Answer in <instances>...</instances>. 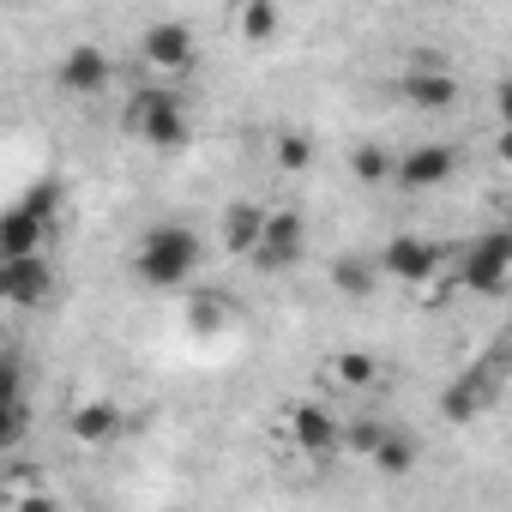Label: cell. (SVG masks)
Masks as SVG:
<instances>
[{
	"label": "cell",
	"mask_w": 512,
	"mask_h": 512,
	"mask_svg": "<svg viewBox=\"0 0 512 512\" xmlns=\"http://www.w3.org/2000/svg\"><path fill=\"white\" fill-rule=\"evenodd\" d=\"M199 266H205V241H199V229L181 223V217L151 223V229L139 235V247H133V278H139L145 290H163V296L187 290V284L199 278Z\"/></svg>",
	"instance_id": "1"
},
{
	"label": "cell",
	"mask_w": 512,
	"mask_h": 512,
	"mask_svg": "<svg viewBox=\"0 0 512 512\" xmlns=\"http://www.w3.org/2000/svg\"><path fill=\"white\" fill-rule=\"evenodd\" d=\"M121 127H127L139 145H151V151H181L187 133H193V115H187V103H181L175 85H145V91L127 97Z\"/></svg>",
	"instance_id": "2"
},
{
	"label": "cell",
	"mask_w": 512,
	"mask_h": 512,
	"mask_svg": "<svg viewBox=\"0 0 512 512\" xmlns=\"http://www.w3.org/2000/svg\"><path fill=\"white\" fill-rule=\"evenodd\" d=\"M452 278L470 296H506V284H512V235L506 229H482L476 241H464L458 260H452Z\"/></svg>",
	"instance_id": "3"
},
{
	"label": "cell",
	"mask_w": 512,
	"mask_h": 512,
	"mask_svg": "<svg viewBox=\"0 0 512 512\" xmlns=\"http://www.w3.org/2000/svg\"><path fill=\"white\" fill-rule=\"evenodd\" d=\"M302 253H308V223H302V211L266 205L260 235H253V247H247V260L260 266V272H296Z\"/></svg>",
	"instance_id": "4"
},
{
	"label": "cell",
	"mask_w": 512,
	"mask_h": 512,
	"mask_svg": "<svg viewBox=\"0 0 512 512\" xmlns=\"http://www.w3.org/2000/svg\"><path fill=\"white\" fill-rule=\"evenodd\" d=\"M55 296V266L49 253H0V308L37 314Z\"/></svg>",
	"instance_id": "5"
},
{
	"label": "cell",
	"mask_w": 512,
	"mask_h": 512,
	"mask_svg": "<svg viewBox=\"0 0 512 512\" xmlns=\"http://www.w3.org/2000/svg\"><path fill=\"white\" fill-rule=\"evenodd\" d=\"M139 61H145L157 79H187V73L199 67V37H193V25H181V19H157V25H145V37H139Z\"/></svg>",
	"instance_id": "6"
},
{
	"label": "cell",
	"mask_w": 512,
	"mask_h": 512,
	"mask_svg": "<svg viewBox=\"0 0 512 512\" xmlns=\"http://www.w3.org/2000/svg\"><path fill=\"white\" fill-rule=\"evenodd\" d=\"M374 272L392 278V284H410V290H416V284H434V278L446 272V247L428 241V235H392V241L380 247Z\"/></svg>",
	"instance_id": "7"
},
{
	"label": "cell",
	"mask_w": 512,
	"mask_h": 512,
	"mask_svg": "<svg viewBox=\"0 0 512 512\" xmlns=\"http://www.w3.org/2000/svg\"><path fill=\"white\" fill-rule=\"evenodd\" d=\"M494 398H500V350H494V356H482L476 368H464V374L440 392V416L464 428V422L488 416V410H494Z\"/></svg>",
	"instance_id": "8"
},
{
	"label": "cell",
	"mask_w": 512,
	"mask_h": 512,
	"mask_svg": "<svg viewBox=\"0 0 512 512\" xmlns=\"http://www.w3.org/2000/svg\"><path fill=\"white\" fill-rule=\"evenodd\" d=\"M452 175H458V151L440 145V139H422V145H410L404 157H392V187H404V193H434V187H446Z\"/></svg>",
	"instance_id": "9"
},
{
	"label": "cell",
	"mask_w": 512,
	"mask_h": 512,
	"mask_svg": "<svg viewBox=\"0 0 512 512\" xmlns=\"http://www.w3.org/2000/svg\"><path fill=\"white\" fill-rule=\"evenodd\" d=\"M115 85V61L97 49V43H73L55 67V91L61 97H103Z\"/></svg>",
	"instance_id": "10"
},
{
	"label": "cell",
	"mask_w": 512,
	"mask_h": 512,
	"mask_svg": "<svg viewBox=\"0 0 512 512\" xmlns=\"http://www.w3.org/2000/svg\"><path fill=\"white\" fill-rule=\"evenodd\" d=\"M284 428H290V446H296L302 458H332V452H338V428H344V416H332L326 404L302 398V404H290Z\"/></svg>",
	"instance_id": "11"
},
{
	"label": "cell",
	"mask_w": 512,
	"mask_h": 512,
	"mask_svg": "<svg viewBox=\"0 0 512 512\" xmlns=\"http://www.w3.org/2000/svg\"><path fill=\"white\" fill-rule=\"evenodd\" d=\"M398 97H404L416 115H440V109H452V103H458V79H452L446 67L410 61V67L398 73Z\"/></svg>",
	"instance_id": "12"
},
{
	"label": "cell",
	"mask_w": 512,
	"mask_h": 512,
	"mask_svg": "<svg viewBox=\"0 0 512 512\" xmlns=\"http://www.w3.org/2000/svg\"><path fill=\"white\" fill-rule=\"evenodd\" d=\"M121 428H127V410H121L115 398H79V404L67 410V434H73L79 446H109Z\"/></svg>",
	"instance_id": "13"
},
{
	"label": "cell",
	"mask_w": 512,
	"mask_h": 512,
	"mask_svg": "<svg viewBox=\"0 0 512 512\" xmlns=\"http://www.w3.org/2000/svg\"><path fill=\"white\" fill-rule=\"evenodd\" d=\"M49 229L55 223H43V217H31L19 199L0 211V253H43L49 247Z\"/></svg>",
	"instance_id": "14"
},
{
	"label": "cell",
	"mask_w": 512,
	"mask_h": 512,
	"mask_svg": "<svg viewBox=\"0 0 512 512\" xmlns=\"http://www.w3.org/2000/svg\"><path fill=\"white\" fill-rule=\"evenodd\" d=\"M235 31H241V43L266 49V43L284 31V7H278V0H241V13H235Z\"/></svg>",
	"instance_id": "15"
},
{
	"label": "cell",
	"mask_w": 512,
	"mask_h": 512,
	"mask_svg": "<svg viewBox=\"0 0 512 512\" xmlns=\"http://www.w3.org/2000/svg\"><path fill=\"white\" fill-rule=\"evenodd\" d=\"M260 217H266V205H260V199H229V205H223V247L247 260L253 235H260Z\"/></svg>",
	"instance_id": "16"
},
{
	"label": "cell",
	"mask_w": 512,
	"mask_h": 512,
	"mask_svg": "<svg viewBox=\"0 0 512 512\" xmlns=\"http://www.w3.org/2000/svg\"><path fill=\"white\" fill-rule=\"evenodd\" d=\"M326 278H332V290H338V296H350V302H362V296H374V290H380V272H374V260H362V253H338Z\"/></svg>",
	"instance_id": "17"
},
{
	"label": "cell",
	"mask_w": 512,
	"mask_h": 512,
	"mask_svg": "<svg viewBox=\"0 0 512 512\" xmlns=\"http://www.w3.org/2000/svg\"><path fill=\"white\" fill-rule=\"evenodd\" d=\"M368 464H374L380 476H410V470H416V440H410L404 428H392V422H386V434L374 440Z\"/></svg>",
	"instance_id": "18"
},
{
	"label": "cell",
	"mask_w": 512,
	"mask_h": 512,
	"mask_svg": "<svg viewBox=\"0 0 512 512\" xmlns=\"http://www.w3.org/2000/svg\"><path fill=\"white\" fill-rule=\"evenodd\" d=\"M326 368H332V386H338V392H368L374 374H380V362H374L368 350H338Z\"/></svg>",
	"instance_id": "19"
},
{
	"label": "cell",
	"mask_w": 512,
	"mask_h": 512,
	"mask_svg": "<svg viewBox=\"0 0 512 512\" xmlns=\"http://www.w3.org/2000/svg\"><path fill=\"white\" fill-rule=\"evenodd\" d=\"M31 392L25 398H0V458H7V452H19L25 440H31Z\"/></svg>",
	"instance_id": "20"
},
{
	"label": "cell",
	"mask_w": 512,
	"mask_h": 512,
	"mask_svg": "<svg viewBox=\"0 0 512 512\" xmlns=\"http://www.w3.org/2000/svg\"><path fill=\"white\" fill-rule=\"evenodd\" d=\"M272 163H278L284 175H302V169L314 163V139H308L302 127H278V133H272Z\"/></svg>",
	"instance_id": "21"
},
{
	"label": "cell",
	"mask_w": 512,
	"mask_h": 512,
	"mask_svg": "<svg viewBox=\"0 0 512 512\" xmlns=\"http://www.w3.org/2000/svg\"><path fill=\"white\" fill-rule=\"evenodd\" d=\"M350 175H356L362 187H392V151L356 145V151H350Z\"/></svg>",
	"instance_id": "22"
},
{
	"label": "cell",
	"mask_w": 512,
	"mask_h": 512,
	"mask_svg": "<svg viewBox=\"0 0 512 512\" xmlns=\"http://www.w3.org/2000/svg\"><path fill=\"white\" fill-rule=\"evenodd\" d=\"M61 199H67V193H61V181H55V175L31 181V187L19 193V205H25L31 217H43V223H55V217H61Z\"/></svg>",
	"instance_id": "23"
},
{
	"label": "cell",
	"mask_w": 512,
	"mask_h": 512,
	"mask_svg": "<svg viewBox=\"0 0 512 512\" xmlns=\"http://www.w3.org/2000/svg\"><path fill=\"white\" fill-rule=\"evenodd\" d=\"M187 320H193V332H223L229 320H235V302L229 296H193V308H187Z\"/></svg>",
	"instance_id": "24"
},
{
	"label": "cell",
	"mask_w": 512,
	"mask_h": 512,
	"mask_svg": "<svg viewBox=\"0 0 512 512\" xmlns=\"http://www.w3.org/2000/svg\"><path fill=\"white\" fill-rule=\"evenodd\" d=\"M31 392V362L19 350H0V398H25Z\"/></svg>",
	"instance_id": "25"
}]
</instances>
